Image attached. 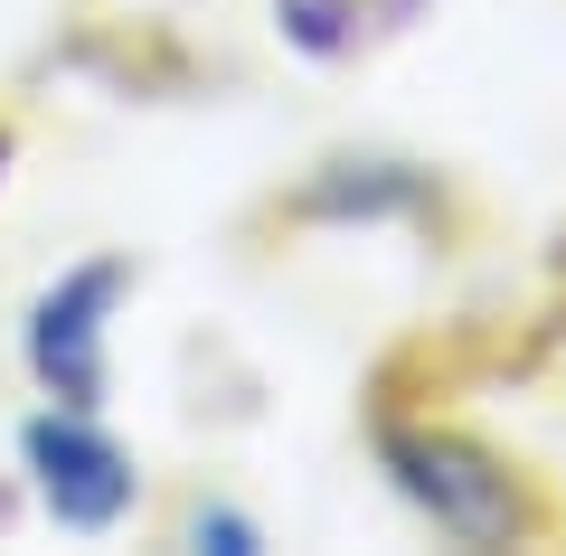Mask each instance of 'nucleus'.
Segmentation results:
<instances>
[{
	"label": "nucleus",
	"instance_id": "4",
	"mask_svg": "<svg viewBox=\"0 0 566 556\" xmlns=\"http://www.w3.org/2000/svg\"><path fill=\"white\" fill-rule=\"evenodd\" d=\"M0 160H10V141H0Z\"/></svg>",
	"mask_w": 566,
	"mask_h": 556
},
{
	"label": "nucleus",
	"instance_id": "2",
	"mask_svg": "<svg viewBox=\"0 0 566 556\" xmlns=\"http://www.w3.org/2000/svg\"><path fill=\"white\" fill-rule=\"evenodd\" d=\"M114 302H123V264H76L29 302V368L57 406H95L104 397V339H114Z\"/></svg>",
	"mask_w": 566,
	"mask_h": 556
},
{
	"label": "nucleus",
	"instance_id": "3",
	"mask_svg": "<svg viewBox=\"0 0 566 556\" xmlns=\"http://www.w3.org/2000/svg\"><path fill=\"white\" fill-rule=\"evenodd\" d=\"M387 462H397V481L424 500V518L444 537H463V547H501L510 528H520V491H510L501 462H482L472 443H424V434H397L387 443Z\"/></svg>",
	"mask_w": 566,
	"mask_h": 556
},
{
	"label": "nucleus",
	"instance_id": "1",
	"mask_svg": "<svg viewBox=\"0 0 566 556\" xmlns=\"http://www.w3.org/2000/svg\"><path fill=\"white\" fill-rule=\"evenodd\" d=\"M20 453H29V481H39V500H48L57 528H114V518L133 510V453H123L85 406L39 416L20 434Z\"/></svg>",
	"mask_w": 566,
	"mask_h": 556
}]
</instances>
